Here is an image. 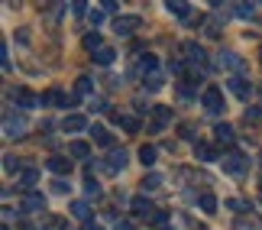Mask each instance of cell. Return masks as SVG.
Masks as SVG:
<instances>
[{
  "mask_svg": "<svg viewBox=\"0 0 262 230\" xmlns=\"http://www.w3.org/2000/svg\"><path fill=\"white\" fill-rule=\"evenodd\" d=\"M26 130H29V120L23 114H13V111H7L4 117V136L10 139H19V136H26Z\"/></svg>",
  "mask_w": 262,
  "mask_h": 230,
  "instance_id": "cell-1",
  "label": "cell"
},
{
  "mask_svg": "<svg viewBox=\"0 0 262 230\" xmlns=\"http://www.w3.org/2000/svg\"><path fill=\"white\" fill-rule=\"evenodd\" d=\"M220 162H224V172L227 175H246V169H249V159L243 153H227V156H220Z\"/></svg>",
  "mask_w": 262,
  "mask_h": 230,
  "instance_id": "cell-2",
  "label": "cell"
},
{
  "mask_svg": "<svg viewBox=\"0 0 262 230\" xmlns=\"http://www.w3.org/2000/svg\"><path fill=\"white\" fill-rule=\"evenodd\" d=\"M214 68H220V72H236V68H243V58L236 52H230V49H220L214 55Z\"/></svg>",
  "mask_w": 262,
  "mask_h": 230,
  "instance_id": "cell-3",
  "label": "cell"
},
{
  "mask_svg": "<svg viewBox=\"0 0 262 230\" xmlns=\"http://www.w3.org/2000/svg\"><path fill=\"white\" fill-rule=\"evenodd\" d=\"M139 26H143V19H139L136 13H126V16H117L114 19V33L117 36H133Z\"/></svg>",
  "mask_w": 262,
  "mask_h": 230,
  "instance_id": "cell-4",
  "label": "cell"
},
{
  "mask_svg": "<svg viewBox=\"0 0 262 230\" xmlns=\"http://www.w3.org/2000/svg\"><path fill=\"white\" fill-rule=\"evenodd\" d=\"M201 104H204L207 114H220L224 111V94H220V88H207V91L201 94Z\"/></svg>",
  "mask_w": 262,
  "mask_h": 230,
  "instance_id": "cell-5",
  "label": "cell"
},
{
  "mask_svg": "<svg viewBox=\"0 0 262 230\" xmlns=\"http://www.w3.org/2000/svg\"><path fill=\"white\" fill-rule=\"evenodd\" d=\"M126 162H129L126 149H114L107 162H100V169H104V172H120V169H126Z\"/></svg>",
  "mask_w": 262,
  "mask_h": 230,
  "instance_id": "cell-6",
  "label": "cell"
},
{
  "mask_svg": "<svg viewBox=\"0 0 262 230\" xmlns=\"http://www.w3.org/2000/svg\"><path fill=\"white\" fill-rule=\"evenodd\" d=\"M168 120H172V107H152V123H149V130H152V133H162L168 127Z\"/></svg>",
  "mask_w": 262,
  "mask_h": 230,
  "instance_id": "cell-7",
  "label": "cell"
},
{
  "mask_svg": "<svg viewBox=\"0 0 262 230\" xmlns=\"http://www.w3.org/2000/svg\"><path fill=\"white\" fill-rule=\"evenodd\" d=\"M23 211H29V214L46 211V198L39 195V192H26V195H23Z\"/></svg>",
  "mask_w": 262,
  "mask_h": 230,
  "instance_id": "cell-8",
  "label": "cell"
},
{
  "mask_svg": "<svg viewBox=\"0 0 262 230\" xmlns=\"http://www.w3.org/2000/svg\"><path fill=\"white\" fill-rule=\"evenodd\" d=\"M129 211H133L136 217H146V221H152V214H156V207H152V204H149V201H146V198H143V195H139V198H133V201H129Z\"/></svg>",
  "mask_w": 262,
  "mask_h": 230,
  "instance_id": "cell-9",
  "label": "cell"
},
{
  "mask_svg": "<svg viewBox=\"0 0 262 230\" xmlns=\"http://www.w3.org/2000/svg\"><path fill=\"white\" fill-rule=\"evenodd\" d=\"M10 97H13L16 104H23V107H36V104H42V97H36L33 91H26V88H13V91H10Z\"/></svg>",
  "mask_w": 262,
  "mask_h": 230,
  "instance_id": "cell-10",
  "label": "cell"
},
{
  "mask_svg": "<svg viewBox=\"0 0 262 230\" xmlns=\"http://www.w3.org/2000/svg\"><path fill=\"white\" fill-rule=\"evenodd\" d=\"M181 49H185V58H188L191 65H204V62H207L204 49H201L198 43H185V46H181Z\"/></svg>",
  "mask_w": 262,
  "mask_h": 230,
  "instance_id": "cell-11",
  "label": "cell"
},
{
  "mask_svg": "<svg viewBox=\"0 0 262 230\" xmlns=\"http://www.w3.org/2000/svg\"><path fill=\"white\" fill-rule=\"evenodd\" d=\"M84 127H88V117H81V114H68L62 120V130H65V133H81Z\"/></svg>",
  "mask_w": 262,
  "mask_h": 230,
  "instance_id": "cell-12",
  "label": "cell"
},
{
  "mask_svg": "<svg viewBox=\"0 0 262 230\" xmlns=\"http://www.w3.org/2000/svg\"><path fill=\"white\" fill-rule=\"evenodd\" d=\"M214 139H217L220 146H233L236 133H233V127H230V123H217V127H214Z\"/></svg>",
  "mask_w": 262,
  "mask_h": 230,
  "instance_id": "cell-13",
  "label": "cell"
},
{
  "mask_svg": "<svg viewBox=\"0 0 262 230\" xmlns=\"http://www.w3.org/2000/svg\"><path fill=\"white\" fill-rule=\"evenodd\" d=\"M49 172H55V175H68L72 172V159H65V156H49Z\"/></svg>",
  "mask_w": 262,
  "mask_h": 230,
  "instance_id": "cell-14",
  "label": "cell"
},
{
  "mask_svg": "<svg viewBox=\"0 0 262 230\" xmlns=\"http://www.w3.org/2000/svg\"><path fill=\"white\" fill-rule=\"evenodd\" d=\"M49 104H52V107H55V104H65V107H68L72 101L65 97V91H62V88H49V91L42 94V107H49Z\"/></svg>",
  "mask_w": 262,
  "mask_h": 230,
  "instance_id": "cell-15",
  "label": "cell"
},
{
  "mask_svg": "<svg viewBox=\"0 0 262 230\" xmlns=\"http://www.w3.org/2000/svg\"><path fill=\"white\" fill-rule=\"evenodd\" d=\"M230 91H233L236 97H243V101H246V97L253 94V85H249L246 78H230Z\"/></svg>",
  "mask_w": 262,
  "mask_h": 230,
  "instance_id": "cell-16",
  "label": "cell"
},
{
  "mask_svg": "<svg viewBox=\"0 0 262 230\" xmlns=\"http://www.w3.org/2000/svg\"><path fill=\"white\" fill-rule=\"evenodd\" d=\"M194 156L201 159V162H217V159H220V156H217L207 143H198V146H194Z\"/></svg>",
  "mask_w": 262,
  "mask_h": 230,
  "instance_id": "cell-17",
  "label": "cell"
},
{
  "mask_svg": "<svg viewBox=\"0 0 262 230\" xmlns=\"http://www.w3.org/2000/svg\"><path fill=\"white\" fill-rule=\"evenodd\" d=\"M36 182H39V172H36V169H33V165L23 169V175H19V185H23L26 192H33V185H36Z\"/></svg>",
  "mask_w": 262,
  "mask_h": 230,
  "instance_id": "cell-18",
  "label": "cell"
},
{
  "mask_svg": "<svg viewBox=\"0 0 262 230\" xmlns=\"http://www.w3.org/2000/svg\"><path fill=\"white\" fill-rule=\"evenodd\" d=\"M156 65H159V62H156V55H149V52H146L143 58H139V68H136V72H143V75L149 78V75H156Z\"/></svg>",
  "mask_w": 262,
  "mask_h": 230,
  "instance_id": "cell-19",
  "label": "cell"
},
{
  "mask_svg": "<svg viewBox=\"0 0 262 230\" xmlns=\"http://www.w3.org/2000/svg\"><path fill=\"white\" fill-rule=\"evenodd\" d=\"M68 153H72L75 159H88V156H91V146L84 143V139H75V143L68 146Z\"/></svg>",
  "mask_w": 262,
  "mask_h": 230,
  "instance_id": "cell-20",
  "label": "cell"
},
{
  "mask_svg": "<svg viewBox=\"0 0 262 230\" xmlns=\"http://www.w3.org/2000/svg\"><path fill=\"white\" fill-rule=\"evenodd\" d=\"M198 204H201V211H204V214H214V211H217V198L210 195V192L201 195V198H198Z\"/></svg>",
  "mask_w": 262,
  "mask_h": 230,
  "instance_id": "cell-21",
  "label": "cell"
},
{
  "mask_svg": "<svg viewBox=\"0 0 262 230\" xmlns=\"http://www.w3.org/2000/svg\"><path fill=\"white\" fill-rule=\"evenodd\" d=\"M114 55H117L114 49H110V46H104V49H97V52L91 55V58H94L97 65H110V62H114Z\"/></svg>",
  "mask_w": 262,
  "mask_h": 230,
  "instance_id": "cell-22",
  "label": "cell"
},
{
  "mask_svg": "<svg viewBox=\"0 0 262 230\" xmlns=\"http://www.w3.org/2000/svg\"><path fill=\"white\" fill-rule=\"evenodd\" d=\"M91 136H94V143H97V146H110V143H114L107 127H94V130H91Z\"/></svg>",
  "mask_w": 262,
  "mask_h": 230,
  "instance_id": "cell-23",
  "label": "cell"
},
{
  "mask_svg": "<svg viewBox=\"0 0 262 230\" xmlns=\"http://www.w3.org/2000/svg\"><path fill=\"white\" fill-rule=\"evenodd\" d=\"M165 10H168V13H175V16H188V13H191L185 0H168V4H165Z\"/></svg>",
  "mask_w": 262,
  "mask_h": 230,
  "instance_id": "cell-24",
  "label": "cell"
},
{
  "mask_svg": "<svg viewBox=\"0 0 262 230\" xmlns=\"http://www.w3.org/2000/svg\"><path fill=\"white\" fill-rule=\"evenodd\" d=\"M156 156H159L156 146H143V149H139V162H143V165H156Z\"/></svg>",
  "mask_w": 262,
  "mask_h": 230,
  "instance_id": "cell-25",
  "label": "cell"
},
{
  "mask_svg": "<svg viewBox=\"0 0 262 230\" xmlns=\"http://www.w3.org/2000/svg\"><path fill=\"white\" fill-rule=\"evenodd\" d=\"M156 188H162V175H159V172H149L143 178V192H156Z\"/></svg>",
  "mask_w": 262,
  "mask_h": 230,
  "instance_id": "cell-26",
  "label": "cell"
},
{
  "mask_svg": "<svg viewBox=\"0 0 262 230\" xmlns=\"http://www.w3.org/2000/svg\"><path fill=\"white\" fill-rule=\"evenodd\" d=\"M75 91H78V97H88L91 91H94V81H91L88 75H81V78H78V85H75Z\"/></svg>",
  "mask_w": 262,
  "mask_h": 230,
  "instance_id": "cell-27",
  "label": "cell"
},
{
  "mask_svg": "<svg viewBox=\"0 0 262 230\" xmlns=\"http://www.w3.org/2000/svg\"><path fill=\"white\" fill-rule=\"evenodd\" d=\"M84 49H88V52H97V49H104V43H100V33H88V36H84Z\"/></svg>",
  "mask_w": 262,
  "mask_h": 230,
  "instance_id": "cell-28",
  "label": "cell"
},
{
  "mask_svg": "<svg viewBox=\"0 0 262 230\" xmlns=\"http://www.w3.org/2000/svg\"><path fill=\"white\" fill-rule=\"evenodd\" d=\"M72 214H75V217H81V221L88 224V217H91V207H88L84 201H72Z\"/></svg>",
  "mask_w": 262,
  "mask_h": 230,
  "instance_id": "cell-29",
  "label": "cell"
},
{
  "mask_svg": "<svg viewBox=\"0 0 262 230\" xmlns=\"http://www.w3.org/2000/svg\"><path fill=\"white\" fill-rule=\"evenodd\" d=\"M42 227L46 230H65V217H55L52 214V217H46V221H42Z\"/></svg>",
  "mask_w": 262,
  "mask_h": 230,
  "instance_id": "cell-30",
  "label": "cell"
},
{
  "mask_svg": "<svg viewBox=\"0 0 262 230\" xmlns=\"http://www.w3.org/2000/svg\"><path fill=\"white\" fill-rule=\"evenodd\" d=\"M120 127H123L126 133H139V120L136 117H120Z\"/></svg>",
  "mask_w": 262,
  "mask_h": 230,
  "instance_id": "cell-31",
  "label": "cell"
},
{
  "mask_svg": "<svg viewBox=\"0 0 262 230\" xmlns=\"http://www.w3.org/2000/svg\"><path fill=\"white\" fill-rule=\"evenodd\" d=\"M143 85H146V91H159V88H162V75H159V72H156V75H149Z\"/></svg>",
  "mask_w": 262,
  "mask_h": 230,
  "instance_id": "cell-32",
  "label": "cell"
},
{
  "mask_svg": "<svg viewBox=\"0 0 262 230\" xmlns=\"http://www.w3.org/2000/svg\"><path fill=\"white\" fill-rule=\"evenodd\" d=\"M149 224H152V227H159V230H162V227L168 224V211H156V214H152V221H149Z\"/></svg>",
  "mask_w": 262,
  "mask_h": 230,
  "instance_id": "cell-33",
  "label": "cell"
},
{
  "mask_svg": "<svg viewBox=\"0 0 262 230\" xmlns=\"http://www.w3.org/2000/svg\"><path fill=\"white\" fill-rule=\"evenodd\" d=\"M84 192H88L91 198H97V195H100V185H97V182H94V178H91V175L84 178Z\"/></svg>",
  "mask_w": 262,
  "mask_h": 230,
  "instance_id": "cell-34",
  "label": "cell"
},
{
  "mask_svg": "<svg viewBox=\"0 0 262 230\" xmlns=\"http://www.w3.org/2000/svg\"><path fill=\"white\" fill-rule=\"evenodd\" d=\"M227 207H230V211H239V214H243V211H249V204H246V201H239V198H230V201H227Z\"/></svg>",
  "mask_w": 262,
  "mask_h": 230,
  "instance_id": "cell-35",
  "label": "cell"
},
{
  "mask_svg": "<svg viewBox=\"0 0 262 230\" xmlns=\"http://www.w3.org/2000/svg\"><path fill=\"white\" fill-rule=\"evenodd\" d=\"M204 33H207L210 39H217V36H220V19H207V29H204Z\"/></svg>",
  "mask_w": 262,
  "mask_h": 230,
  "instance_id": "cell-36",
  "label": "cell"
},
{
  "mask_svg": "<svg viewBox=\"0 0 262 230\" xmlns=\"http://www.w3.org/2000/svg\"><path fill=\"white\" fill-rule=\"evenodd\" d=\"M253 13H256V4H239V7H236V16H243V19L253 16Z\"/></svg>",
  "mask_w": 262,
  "mask_h": 230,
  "instance_id": "cell-37",
  "label": "cell"
},
{
  "mask_svg": "<svg viewBox=\"0 0 262 230\" xmlns=\"http://www.w3.org/2000/svg\"><path fill=\"white\" fill-rule=\"evenodd\" d=\"M4 169L7 172H19V159L16 156H4Z\"/></svg>",
  "mask_w": 262,
  "mask_h": 230,
  "instance_id": "cell-38",
  "label": "cell"
},
{
  "mask_svg": "<svg viewBox=\"0 0 262 230\" xmlns=\"http://www.w3.org/2000/svg\"><path fill=\"white\" fill-rule=\"evenodd\" d=\"M88 19H91V26H100V23H104V10H91Z\"/></svg>",
  "mask_w": 262,
  "mask_h": 230,
  "instance_id": "cell-39",
  "label": "cell"
},
{
  "mask_svg": "<svg viewBox=\"0 0 262 230\" xmlns=\"http://www.w3.org/2000/svg\"><path fill=\"white\" fill-rule=\"evenodd\" d=\"M243 117H246V123H256V120H262V111H259V107H249Z\"/></svg>",
  "mask_w": 262,
  "mask_h": 230,
  "instance_id": "cell-40",
  "label": "cell"
},
{
  "mask_svg": "<svg viewBox=\"0 0 262 230\" xmlns=\"http://www.w3.org/2000/svg\"><path fill=\"white\" fill-rule=\"evenodd\" d=\"M72 13L75 16H84V13H91V10L84 7V0H75V4H72Z\"/></svg>",
  "mask_w": 262,
  "mask_h": 230,
  "instance_id": "cell-41",
  "label": "cell"
},
{
  "mask_svg": "<svg viewBox=\"0 0 262 230\" xmlns=\"http://www.w3.org/2000/svg\"><path fill=\"white\" fill-rule=\"evenodd\" d=\"M91 111H94V114H104V111H107V101H100V97H94V101H91Z\"/></svg>",
  "mask_w": 262,
  "mask_h": 230,
  "instance_id": "cell-42",
  "label": "cell"
},
{
  "mask_svg": "<svg viewBox=\"0 0 262 230\" xmlns=\"http://www.w3.org/2000/svg\"><path fill=\"white\" fill-rule=\"evenodd\" d=\"M52 188H55L58 195H65V192H68V182H65V178H55V182H52Z\"/></svg>",
  "mask_w": 262,
  "mask_h": 230,
  "instance_id": "cell-43",
  "label": "cell"
},
{
  "mask_svg": "<svg viewBox=\"0 0 262 230\" xmlns=\"http://www.w3.org/2000/svg\"><path fill=\"white\" fill-rule=\"evenodd\" d=\"M233 230H256V221H236Z\"/></svg>",
  "mask_w": 262,
  "mask_h": 230,
  "instance_id": "cell-44",
  "label": "cell"
},
{
  "mask_svg": "<svg viewBox=\"0 0 262 230\" xmlns=\"http://www.w3.org/2000/svg\"><path fill=\"white\" fill-rule=\"evenodd\" d=\"M181 136H185V139H194V130H191V127L185 123V127H181Z\"/></svg>",
  "mask_w": 262,
  "mask_h": 230,
  "instance_id": "cell-45",
  "label": "cell"
},
{
  "mask_svg": "<svg viewBox=\"0 0 262 230\" xmlns=\"http://www.w3.org/2000/svg\"><path fill=\"white\" fill-rule=\"evenodd\" d=\"M114 230H133V224H129V221H117V227Z\"/></svg>",
  "mask_w": 262,
  "mask_h": 230,
  "instance_id": "cell-46",
  "label": "cell"
},
{
  "mask_svg": "<svg viewBox=\"0 0 262 230\" xmlns=\"http://www.w3.org/2000/svg\"><path fill=\"white\" fill-rule=\"evenodd\" d=\"M84 230H104V227H100V224H94V221H88V224H84Z\"/></svg>",
  "mask_w": 262,
  "mask_h": 230,
  "instance_id": "cell-47",
  "label": "cell"
},
{
  "mask_svg": "<svg viewBox=\"0 0 262 230\" xmlns=\"http://www.w3.org/2000/svg\"><path fill=\"white\" fill-rule=\"evenodd\" d=\"M259 94H262V88H259Z\"/></svg>",
  "mask_w": 262,
  "mask_h": 230,
  "instance_id": "cell-48",
  "label": "cell"
},
{
  "mask_svg": "<svg viewBox=\"0 0 262 230\" xmlns=\"http://www.w3.org/2000/svg\"><path fill=\"white\" fill-rule=\"evenodd\" d=\"M259 55H262V49H259Z\"/></svg>",
  "mask_w": 262,
  "mask_h": 230,
  "instance_id": "cell-49",
  "label": "cell"
},
{
  "mask_svg": "<svg viewBox=\"0 0 262 230\" xmlns=\"http://www.w3.org/2000/svg\"><path fill=\"white\" fill-rule=\"evenodd\" d=\"M259 159H262V156H259Z\"/></svg>",
  "mask_w": 262,
  "mask_h": 230,
  "instance_id": "cell-50",
  "label": "cell"
}]
</instances>
